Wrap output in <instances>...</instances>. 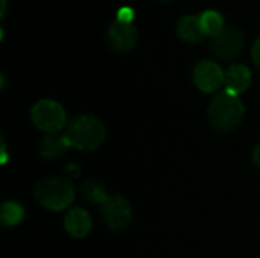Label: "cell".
Returning a JSON list of instances; mask_svg holds the SVG:
<instances>
[{
	"label": "cell",
	"instance_id": "obj_7",
	"mask_svg": "<svg viewBox=\"0 0 260 258\" xmlns=\"http://www.w3.org/2000/svg\"><path fill=\"white\" fill-rule=\"evenodd\" d=\"M193 81L201 91L215 93L224 85L225 71H222L221 65L213 61H201L193 70Z\"/></svg>",
	"mask_w": 260,
	"mask_h": 258
},
{
	"label": "cell",
	"instance_id": "obj_1",
	"mask_svg": "<svg viewBox=\"0 0 260 258\" xmlns=\"http://www.w3.org/2000/svg\"><path fill=\"white\" fill-rule=\"evenodd\" d=\"M207 116L212 128L219 132H229L236 129L242 123L245 106L239 96L224 90L210 100Z\"/></svg>",
	"mask_w": 260,
	"mask_h": 258
},
{
	"label": "cell",
	"instance_id": "obj_18",
	"mask_svg": "<svg viewBox=\"0 0 260 258\" xmlns=\"http://www.w3.org/2000/svg\"><path fill=\"white\" fill-rule=\"evenodd\" d=\"M251 157H253V163H254V166L260 169V141L256 144V146H254Z\"/></svg>",
	"mask_w": 260,
	"mask_h": 258
},
{
	"label": "cell",
	"instance_id": "obj_10",
	"mask_svg": "<svg viewBox=\"0 0 260 258\" xmlns=\"http://www.w3.org/2000/svg\"><path fill=\"white\" fill-rule=\"evenodd\" d=\"M250 85H251V71L247 65L235 64L225 71L224 87L227 91L239 96L244 91H247Z\"/></svg>",
	"mask_w": 260,
	"mask_h": 258
},
{
	"label": "cell",
	"instance_id": "obj_12",
	"mask_svg": "<svg viewBox=\"0 0 260 258\" xmlns=\"http://www.w3.org/2000/svg\"><path fill=\"white\" fill-rule=\"evenodd\" d=\"M177 32L180 38H183L187 43H201L206 38V33L201 27L200 15H186L180 18Z\"/></svg>",
	"mask_w": 260,
	"mask_h": 258
},
{
	"label": "cell",
	"instance_id": "obj_11",
	"mask_svg": "<svg viewBox=\"0 0 260 258\" xmlns=\"http://www.w3.org/2000/svg\"><path fill=\"white\" fill-rule=\"evenodd\" d=\"M69 148H72V146L69 144L66 135H61V134H49L40 143V154H41L43 158L50 160V161H55L59 157H62L67 152Z\"/></svg>",
	"mask_w": 260,
	"mask_h": 258
},
{
	"label": "cell",
	"instance_id": "obj_14",
	"mask_svg": "<svg viewBox=\"0 0 260 258\" xmlns=\"http://www.w3.org/2000/svg\"><path fill=\"white\" fill-rule=\"evenodd\" d=\"M200 21H201V27H203L206 36H215L225 27L222 15L213 9L204 11L200 15Z\"/></svg>",
	"mask_w": 260,
	"mask_h": 258
},
{
	"label": "cell",
	"instance_id": "obj_3",
	"mask_svg": "<svg viewBox=\"0 0 260 258\" xmlns=\"http://www.w3.org/2000/svg\"><path fill=\"white\" fill-rule=\"evenodd\" d=\"M34 196L44 208L61 211L72 205L75 199V187L64 178H46L35 184Z\"/></svg>",
	"mask_w": 260,
	"mask_h": 258
},
{
	"label": "cell",
	"instance_id": "obj_16",
	"mask_svg": "<svg viewBox=\"0 0 260 258\" xmlns=\"http://www.w3.org/2000/svg\"><path fill=\"white\" fill-rule=\"evenodd\" d=\"M134 17H136V12L133 11V8L123 6V8H120V9L117 11V18H116V20L123 21V23H133Z\"/></svg>",
	"mask_w": 260,
	"mask_h": 258
},
{
	"label": "cell",
	"instance_id": "obj_19",
	"mask_svg": "<svg viewBox=\"0 0 260 258\" xmlns=\"http://www.w3.org/2000/svg\"><path fill=\"white\" fill-rule=\"evenodd\" d=\"M158 2H169V0H158Z\"/></svg>",
	"mask_w": 260,
	"mask_h": 258
},
{
	"label": "cell",
	"instance_id": "obj_2",
	"mask_svg": "<svg viewBox=\"0 0 260 258\" xmlns=\"http://www.w3.org/2000/svg\"><path fill=\"white\" fill-rule=\"evenodd\" d=\"M69 144L79 151H96L105 140L104 123L90 114H81L72 119L64 132Z\"/></svg>",
	"mask_w": 260,
	"mask_h": 258
},
{
	"label": "cell",
	"instance_id": "obj_15",
	"mask_svg": "<svg viewBox=\"0 0 260 258\" xmlns=\"http://www.w3.org/2000/svg\"><path fill=\"white\" fill-rule=\"evenodd\" d=\"M24 219V208L14 202L8 201L2 205V222L6 227H15Z\"/></svg>",
	"mask_w": 260,
	"mask_h": 258
},
{
	"label": "cell",
	"instance_id": "obj_8",
	"mask_svg": "<svg viewBox=\"0 0 260 258\" xmlns=\"http://www.w3.org/2000/svg\"><path fill=\"white\" fill-rule=\"evenodd\" d=\"M108 43L116 52H129L137 44V29L133 23L113 21L108 29Z\"/></svg>",
	"mask_w": 260,
	"mask_h": 258
},
{
	"label": "cell",
	"instance_id": "obj_13",
	"mask_svg": "<svg viewBox=\"0 0 260 258\" xmlns=\"http://www.w3.org/2000/svg\"><path fill=\"white\" fill-rule=\"evenodd\" d=\"M81 193L84 196V199H87L90 204L93 205H104V202L108 199V193L105 190V187L102 184H99L98 181L88 179L84 181V184L81 186Z\"/></svg>",
	"mask_w": 260,
	"mask_h": 258
},
{
	"label": "cell",
	"instance_id": "obj_9",
	"mask_svg": "<svg viewBox=\"0 0 260 258\" xmlns=\"http://www.w3.org/2000/svg\"><path fill=\"white\" fill-rule=\"evenodd\" d=\"M64 227L66 231L75 237V239H84L91 231V217L90 214L82 208H72L64 217Z\"/></svg>",
	"mask_w": 260,
	"mask_h": 258
},
{
	"label": "cell",
	"instance_id": "obj_5",
	"mask_svg": "<svg viewBox=\"0 0 260 258\" xmlns=\"http://www.w3.org/2000/svg\"><path fill=\"white\" fill-rule=\"evenodd\" d=\"M245 46L244 32L235 26H225L218 35L212 36L210 49L215 56L224 61L235 59L241 55Z\"/></svg>",
	"mask_w": 260,
	"mask_h": 258
},
{
	"label": "cell",
	"instance_id": "obj_6",
	"mask_svg": "<svg viewBox=\"0 0 260 258\" xmlns=\"http://www.w3.org/2000/svg\"><path fill=\"white\" fill-rule=\"evenodd\" d=\"M102 217L108 228L122 231L133 220L131 204L120 195H111L102 205Z\"/></svg>",
	"mask_w": 260,
	"mask_h": 258
},
{
	"label": "cell",
	"instance_id": "obj_17",
	"mask_svg": "<svg viewBox=\"0 0 260 258\" xmlns=\"http://www.w3.org/2000/svg\"><path fill=\"white\" fill-rule=\"evenodd\" d=\"M251 56H253V61H254L256 67L260 70V36L256 40V43H254V46H253Z\"/></svg>",
	"mask_w": 260,
	"mask_h": 258
},
{
	"label": "cell",
	"instance_id": "obj_4",
	"mask_svg": "<svg viewBox=\"0 0 260 258\" xmlns=\"http://www.w3.org/2000/svg\"><path fill=\"white\" fill-rule=\"evenodd\" d=\"M30 119L34 125L47 135L59 134V131L67 126L64 108L52 99H43L37 102L30 109Z\"/></svg>",
	"mask_w": 260,
	"mask_h": 258
}]
</instances>
